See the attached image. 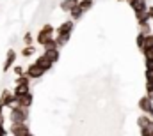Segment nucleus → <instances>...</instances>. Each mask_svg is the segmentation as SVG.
I'll use <instances>...</instances> for the list:
<instances>
[{
    "mask_svg": "<svg viewBox=\"0 0 153 136\" xmlns=\"http://www.w3.org/2000/svg\"><path fill=\"white\" fill-rule=\"evenodd\" d=\"M29 117H30L29 108H22V106H18V104H14V106L9 108V122H11V124H23V122H29Z\"/></svg>",
    "mask_w": 153,
    "mask_h": 136,
    "instance_id": "f257e3e1",
    "label": "nucleus"
},
{
    "mask_svg": "<svg viewBox=\"0 0 153 136\" xmlns=\"http://www.w3.org/2000/svg\"><path fill=\"white\" fill-rule=\"evenodd\" d=\"M53 34H55V27H53V25H50V23H45V25L39 29V32L36 34V42L43 46L48 39H52V37H53Z\"/></svg>",
    "mask_w": 153,
    "mask_h": 136,
    "instance_id": "f03ea898",
    "label": "nucleus"
},
{
    "mask_svg": "<svg viewBox=\"0 0 153 136\" xmlns=\"http://www.w3.org/2000/svg\"><path fill=\"white\" fill-rule=\"evenodd\" d=\"M137 106H139V110H141L144 115H148V117L153 118V97L143 96V97L139 99V102H137Z\"/></svg>",
    "mask_w": 153,
    "mask_h": 136,
    "instance_id": "7ed1b4c3",
    "label": "nucleus"
},
{
    "mask_svg": "<svg viewBox=\"0 0 153 136\" xmlns=\"http://www.w3.org/2000/svg\"><path fill=\"white\" fill-rule=\"evenodd\" d=\"M7 131H9V135H13V136H27L29 133H32L29 122H23V124H11V127H9Z\"/></svg>",
    "mask_w": 153,
    "mask_h": 136,
    "instance_id": "20e7f679",
    "label": "nucleus"
},
{
    "mask_svg": "<svg viewBox=\"0 0 153 136\" xmlns=\"http://www.w3.org/2000/svg\"><path fill=\"white\" fill-rule=\"evenodd\" d=\"M16 58H18V53H16V50L9 48V50H7V53H5V60H4L2 71H4V72L11 71V69H13V66L16 64Z\"/></svg>",
    "mask_w": 153,
    "mask_h": 136,
    "instance_id": "39448f33",
    "label": "nucleus"
},
{
    "mask_svg": "<svg viewBox=\"0 0 153 136\" xmlns=\"http://www.w3.org/2000/svg\"><path fill=\"white\" fill-rule=\"evenodd\" d=\"M73 30H75V21L66 20V21H62L59 27H55V35H71Z\"/></svg>",
    "mask_w": 153,
    "mask_h": 136,
    "instance_id": "423d86ee",
    "label": "nucleus"
},
{
    "mask_svg": "<svg viewBox=\"0 0 153 136\" xmlns=\"http://www.w3.org/2000/svg\"><path fill=\"white\" fill-rule=\"evenodd\" d=\"M14 104H16V99H14L13 92H11L9 88H4V90L0 92V106H2V108H11V106H14Z\"/></svg>",
    "mask_w": 153,
    "mask_h": 136,
    "instance_id": "0eeeda50",
    "label": "nucleus"
},
{
    "mask_svg": "<svg viewBox=\"0 0 153 136\" xmlns=\"http://www.w3.org/2000/svg\"><path fill=\"white\" fill-rule=\"evenodd\" d=\"M45 74H46V72L39 67V66H36V64H30V66L25 67V76H27L29 80H39V78H43Z\"/></svg>",
    "mask_w": 153,
    "mask_h": 136,
    "instance_id": "6e6552de",
    "label": "nucleus"
},
{
    "mask_svg": "<svg viewBox=\"0 0 153 136\" xmlns=\"http://www.w3.org/2000/svg\"><path fill=\"white\" fill-rule=\"evenodd\" d=\"M14 99H16V104H18V106L30 110V106L34 104V94H32V92H27V94L18 96V97H14Z\"/></svg>",
    "mask_w": 153,
    "mask_h": 136,
    "instance_id": "1a4fd4ad",
    "label": "nucleus"
},
{
    "mask_svg": "<svg viewBox=\"0 0 153 136\" xmlns=\"http://www.w3.org/2000/svg\"><path fill=\"white\" fill-rule=\"evenodd\" d=\"M34 64H36V66H39V67L43 69L45 72H48L50 69L53 67V64H52V62H50L45 55H38V57H36V60H34Z\"/></svg>",
    "mask_w": 153,
    "mask_h": 136,
    "instance_id": "9d476101",
    "label": "nucleus"
},
{
    "mask_svg": "<svg viewBox=\"0 0 153 136\" xmlns=\"http://www.w3.org/2000/svg\"><path fill=\"white\" fill-rule=\"evenodd\" d=\"M43 55L55 66L57 62H59V58H61V50L57 48V50H46V51H43Z\"/></svg>",
    "mask_w": 153,
    "mask_h": 136,
    "instance_id": "9b49d317",
    "label": "nucleus"
},
{
    "mask_svg": "<svg viewBox=\"0 0 153 136\" xmlns=\"http://www.w3.org/2000/svg\"><path fill=\"white\" fill-rule=\"evenodd\" d=\"M130 7H132L134 14H135V12H141V11H146V9H148V0H134V2L130 4Z\"/></svg>",
    "mask_w": 153,
    "mask_h": 136,
    "instance_id": "f8f14e48",
    "label": "nucleus"
},
{
    "mask_svg": "<svg viewBox=\"0 0 153 136\" xmlns=\"http://www.w3.org/2000/svg\"><path fill=\"white\" fill-rule=\"evenodd\" d=\"M84 14H85V12H84V11L78 7V4H76L75 7L70 11V20H71V21H80V20L84 18Z\"/></svg>",
    "mask_w": 153,
    "mask_h": 136,
    "instance_id": "ddd939ff",
    "label": "nucleus"
},
{
    "mask_svg": "<svg viewBox=\"0 0 153 136\" xmlns=\"http://www.w3.org/2000/svg\"><path fill=\"white\" fill-rule=\"evenodd\" d=\"M11 92H13V96H14V97L23 96V94L30 92V85H14V88H13Z\"/></svg>",
    "mask_w": 153,
    "mask_h": 136,
    "instance_id": "4468645a",
    "label": "nucleus"
},
{
    "mask_svg": "<svg viewBox=\"0 0 153 136\" xmlns=\"http://www.w3.org/2000/svg\"><path fill=\"white\" fill-rule=\"evenodd\" d=\"M135 20H137V25L150 23V12H148V9L146 11H141V12H135Z\"/></svg>",
    "mask_w": 153,
    "mask_h": 136,
    "instance_id": "2eb2a0df",
    "label": "nucleus"
},
{
    "mask_svg": "<svg viewBox=\"0 0 153 136\" xmlns=\"http://www.w3.org/2000/svg\"><path fill=\"white\" fill-rule=\"evenodd\" d=\"M70 39H71V35H55V37H53V41H55V44H57L59 50L64 48V46L70 42Z\"/></svg>",
    "mask_w": 153,
    "mask_h": 136,
    "instance_id": "dca6fc26",
    "label": "nucleus"
},
{
    "mask_svg": "<svg viewBox=\"0 0 153 136\" xmlns=\"http://www.w3.org/2000/svg\"><path fill=\"white\" fill-rule=\"evenodd\" d=\"M76 4H78V0H62L59 7L62 9V12H70V11H71V9L75 7Z\"/></svg>",
    "mask_w": 153,
    "mask_h": 136,
    "instance_id": "f3484780",
    "label": "nucleus"
},
{
    "mask_svg": "<svg viewBox=\"0 0 153 136\" xmlns=\"http://www.w3.org/2000/svg\"><path fill=\"white\" fill-rule=\"evenodd\" d=\"M20 55H22L23 58H30L32 55H36V46H34V44H32V46H23L22 51H20Z\"/></svg>",
    "mask_w": 153,
    "mask_h": 136,
    "instance_id": "a211bd4d",
    "label": "nucleus"
},
{
    "mask_svg": "<svg viewBox=\"0 0 153 136\" xmlns=\"http://www.w3.org/2000/svg\"><path fill=\"white\" fill-rule=\"evenodd\" d=\"M150 48H153V32H152V34H148V35H144L141 51H144V50H150Z\"/></svg>",
    "mask_w": 153,
    "mask_h": 136,
    "instance_id": "6ab92c4d",
    "label": "nucleus"
},
{
    "mask_svg": "<svg viewBox=\"0 0 153 136\" xmlns=\"http://www.w3.org/2000/svg\"><path fill=\"white\" fill-rule=\"evenodd\" d=\"M93 5H94V0H78V7H80L84 12L91 11V9H93Z\"/></svg>",
    "mask_w": 153,
    "mask_h": 136,
    "instance_id": "aec40b11",
    "label": "nucleus"
},
{
    "mask_svg": "<svg viewBox=\"0 0 153 136\" xmlns=\"http://www.w3.org/2000/svg\"><path fill=\"white\" fill-rule=\"evenodd\" d=\"M152 120H153L152 117H148V115L141 113V115L137 117V126H139V127H144V126H148V124H150Z\"/></svg>",
    "mask_w": 153,
    "mask_h": 136,
    "instance_id": "412c9836",
    "label": "nucleus"
},
{
    "mask_svg": "<svg viewBox=\"0 0 153 136\" xmlns=\"http://www.w3.org/2000/svg\"><path fill=\"white\" fill-rule=\"evenodd\" d=\"M139 133H141V136H152L153 135V120L148 124V126L139 127Z\"/></svg>",
    "mask_w": 153,
    "mask_h": 136,
    "instance_id": "4be33fe9",
    "label": "nucleus"
},
{
    "mask_svg": "<svg viewBox=\"0 0 153 136\" xmlns=\"http://www.w3.org/2000/svg\"><path fill=\"white\" fill-rule=\"evenodd\" d=\"M30 81H32V80H29L25 74H22V76H16L14 85H30Z\"/></svg>",
    "mask_w": 153,
    "mask_h": 136,
    "instance_id": "5701e85b",
    "label": "nucleus"
},
{
    "mask_svg": "<svg viewBox=\"0 0 153 136\" xmlns=\"http://www.w3.org/2000/svg\"><path fill=\"white\" fill-rule=\"evenodd\" d=\"M23 44L25 46H32L34 44V35H32V32H25V35H23Z\"/></svg>",
    "mask_w": 153,
    "mask_h": 136,
    "instance_id": "b1692460",
    "label": "nucleus"
},
{
    "mask_svg": "<svg viewBox=\"0 0 153 136\" xmlns=\"http://www.w3.org/2000/svg\"><path fill=\"white\" fill-rule=\"evenodd\" d=\"M139 34H143V35L152 34V27H150V23H143V25H139Z\"/></svg>",
    "mask_w": 153,
    "mask_h": 136,
    "instance_id": "393cba45",
    "label": "nucleus"
},
{
    "mask_svg": "<svg viewBox=\"0 0 153 136\" xmlns=\"http://www.w3.org/2000/svg\"><path fill=\"white\" fill-rule=\"evenodd\" d=\"M43 50H45V51H46V50H57V44H55L53 37H52V39H48V41L43 44Z\"/></svg>",
    "mask_w": 153,
    "mask_h": 136,
    "instance_id": "a878e982",
    "label": "nucleus"
},
{
    "mask_svg": "<svg viewBox=\"0 0 153 136\" xmlns=\"http://www.w3.org/2000/svg\"><path fill=\"white\" fill-rule=\"evenodd\" d=\"M146 96L153 97V80H146Z\"/></svg>",
    "mask_w": 153,
    "mask_h": 136,
    "instance_id": "bb28decb",
    "label": "nucleus"
},
{
    "mask_svg": "<svg viewBox=\"0 0 153 136\" xmlns=\"http://www.w3.org/2000/svg\"><path fill=\"white\" fill-rule=\"evenodd\" d=\"M143 55H144V60H150V62H153V48H150V50H144V51H143Z\"/></svg>",
    "mask_w": 153,
    "mask_h": 136,
    "instance_id": "cd10ccee",
    "label": "nucleus"
},
{
    "mask_svg": "<svg viewBox=\"0 0 153 136\" xmlns=\"http://www.w3.org/2000/svg\"><path fill=\"white\" fill-rule=\"evenodd\" d=\"M13 71H14V74L16 76H22V74H25V67H22V66H13Z\"/></svg>",
    "mask_w": 153,
    "mask_h": 136,
    "instance_id": "c85d7f7f",
    "label": "nucleus"
},
{
    "mask_svg": "<svg viewBox=\"0 0 153 136\" xmlns=\"http://www.w3.org/2000/svg\"><path fill=\"white\" fill-rule=\"evenodd\" d=\"M143 39H144V35H143V34H137V37H135V44H137V48H139V50L143 48Z\"/></svg>",
    "mask_w": 153,
    "mask_h": 136,
    "instance_id": "c756f323",
    "label": "nucleus"
},
{
    "mask_svg": "<svg viewBox=\"0 0 153 136\" xmlns=\"http://www.w3.org/2000/svg\"><path fill=\"white\" fill-rule=\"evenodd\" d=\"M4 110L5 108L0 106V126H5V113H4Z\"/></svg>",
    "mask_w": 153,
    "mask_h": 136,
    "instance_id": "7c9ffc66",
    "label": "nucleus"
},
{
    "mask_svg": "<svg viewBox=\"0 0 153 136\" xmlns=\"http://www.w3.org/2000/svg\"><path fill=\"white\" fill-rule=\"evenodd\" d=\"M144 78L146 80H153V69H144Z\"/></svg>",
    "mask_w": 153,
    "mask_h": 136,
    "instance_id": "2f4dec72",
    "label": "nucleus"
},
{
    "mask_svg": "<svg viewBox=\"0 0 153 136\" xmlns=\"http://www.w3.org/2000/svg\"><path fill=\"white\" fill-rule=\"evenodd\" d=\"M9 135V131L5 129V126H0V136H7Z\"/></svg>",
    "mask_w": 153,
    "mask_h": 136,
    "instance_id": "473e14b6",
    "label": "nucleus"
},
{
    "mask_svg": "<svg viewBox=\"0 0 153 136\" xmlns=\"http://www.w3.org/2000/svg\"><path fill=\"white\" fill-rule=\"evenodd\" d=\"M148 12H150V21H153V5H148Z\"/></svg>",
    "mask_w": 153,
    "mask_h": 136,
    "instance_id": "72a5a7b5",
    "label": "nucleus"
},
{
    "mask_svg": "<svg viewBox=\"0 0 153 136\" xmlns=\"http://www.w3.org/2000/svg\"><path fill=\"white\" fill-rule=\"evenodd\" d=\"M125 2H126V4H128V5H130V4H132V2H134V0H125Z\"/></svg>",
    "mask_w": 153,
    "mask_h": 136,
    "instance_id": "f704fd0d",
    "label": "nucleus"
},
{
    "mask_svg": "<svg viewBox=\"0 0 153 136\" xmlns=\"http://www.w3.org/2000/svg\"><path fill=\"white\" fill-rule=\"evenodd\" d=\"M27 136H34V133H29V135H27Z\"/></svg>",
    "mask_w": 153,
    "mask_h": 136,
    "instance_id": "c9c22d12",
    "label": "nucleus"
},
{
    "mask_svg": "<svg viewBox=\"0 0 153 136\" xmlns=\"http://www.w3.org/2000/svg\"><path fill=\"white\" fill-rule=\"evenodd\" d=\"M117 2H125V0H117Z\"/></svg>",
    "mask_w": 153,
    "mask_h": 136,
    "instance_id": "e433bc0d",
    "label": "nucleus"
},
{
    "mask_svg": "<svg viewBox=\"0 0 153 136\" xmlns=\"http://www.w3.org/2000/svg\"><path fill=\"white\" fill-rule=\"evenodd\" d=\"M152 136H153V135H152Z\"/></svg>",
    "mask_w": 153,
    "mask_h": 136,
    "instance_id": "4c0bfd02",
    "label": "nucleus"
}]
</instances>
